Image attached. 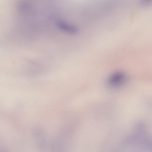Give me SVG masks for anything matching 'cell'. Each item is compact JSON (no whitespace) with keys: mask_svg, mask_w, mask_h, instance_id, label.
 Masks as SVG:
<instances>
[{"mask_svg":"<svg viewBox=\"0 0 152 152\" xmlns=\"http://www.w3.org/2000/svg\"><path fill=\"white\" fill-rule=\"evenodd\" d=\"M128 77L125 72L122 71L115 72L109 77L107 83L110 86L113 88L120 87L127 81Z\"/></svg>","mask_w":152,"mask_h":152,"instance_id":"cell-1","label":"cell"},{"mask_svg":"<svg viewBox=\"0 0 152 152\" xmlns=\"http://www.w3.org/2000/svg\"><path fill=\"white\" fill-rule=\"evenodd\" d=\"M151 0H142V3L144 5H147L149 4Z\"/></svg>","mask_w":152,"mask_h":152,"instance_id":"cell-2","label":"cell"}]
</instances>
